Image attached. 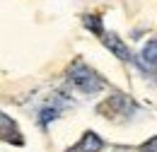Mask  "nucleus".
I'll return each instance as SVG.
<instances>
[{
	"mask_svg": "<svg viewBox=\"0 0 157 152\" xmlns=\"http://www.w3.org/2000/svg\"><path fill=\"white\" fill-rule=\"evenodd\" d=\"M68 82L80 89L82 94H97L99 89L104 87V80L90 68V65H85L82 60H78L73 68H70V73H68Z\"/></svg>",
	"mask_w": 157,
	"mask_h": 152,
	"instance_id": "f257e3e1",
	"label": "nucleus"
},
{
	"mask_svg": "<svg viewBox=\"0 0 157 152\" xmlns=\"http://www.w3.org/2000/svg\"><path fill=\"white\" fill-rule=\"evenodd\" d=\"M101 44H104V46H106V48H109V51H111L118 60H131V51H128V46H126V44H123V41H121L114 32H109V34L104 32Z\"/></svg>",
	"mask_w": 157,
	"mask_h": 152,
	"instance_id": "f03ea898",
	"label": "nucleus"
},
{
	"mask_svg": "<svg viewBox=\"0 0 157 152\" xmlns=\"http://www.w3.org/2000/svg\"><path fill=\"white\" fill-rule=\"evenodd\" d=\"M140 65L143 70H157V39H150L140 51Z\"/></svg>",
	"mask_w": 157,
	"mask_h": 152,
	"instance_id": "7ed1b4c3",
	"label": "nucleus"
},
{
	"mask_svg": "<svg viewBox=\"0 0 157 152\" xmlns=\"http://www.w3.org/2000/svg\"><path fill=\"white\" fill-rule=\"evenodd\" d=\"M0 126H2V140H5V142L22 145V133H20V128L15 126V121H12L7 114L0 116Z\"/></svg>",
	"mask_w": 157,
	"mask_h": 152,
	"instance_id": "20e7f679",
	"label": "nucleus"
},
{
	"mask_svg": "<svg viewBox=\"0 0 157 152\" xmlns=\"http://www.w3.org/2000/svg\"><path fill=\"white\" fill-rule=\"evenodd\" d=\"M101 147H104V142L99 140V135L92 133V131H87V133L82 135V140H80L73 150H68V152H99Z\"/></svg>",
	"mask_w": 157,
	"mask_h": 152,
	"instance_id": "39448f33",
	"label": "nucleus"
},
{
	"mask_svg": "<svg viewBox=\"0 0 157 152\" xmlns=\"http://www.w3.org/2000/svg\"><path fill=\"white\" fill-rule=\"evenodd\" d=\"M82 24L92 32V34H97V36H104V29H101V19L97 15H85L82 17Z\"/></svg>",
	"mask_w": 157,
	"mask_h": 152,
	"instance_id": "423d86ee",
	"label": "nucleus"
},
{
	"mask_svg": "<svg viewBox=\"0 0 157 152\" xmlns=\"http://www.w3.org/2000/svg\"><path fill=\"white\" fill-rule=\"evenodd\" d=\"M58 114H60V109H58V106H46V109L41 111V126L46 128V126H48L51 121H56V118H58Z\"/></svg>",
	"mask_w": 157,
	"mask_h": 152,
	"instance_id": "0eeeda50",
	"label": "nucleus"
},
{
	"mask_svg": "<svg viewBox=\"0 0 157 152\" xmlns=\"http://www.w3.org/2000/svg\"><path fill=\"white\" fill-rule=\"evenodd\" d=\"M140 152H157V135H155V138H150V140L140 147Z\"/></svg>",
	"mask_w": 157,
	"mask_h": 152,
	"instance_id": "6e6552de",
	"label": "nucleus"
}]
</instances>
